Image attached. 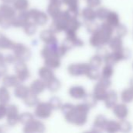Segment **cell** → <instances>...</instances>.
<instances>
[{
    "label": "cell",
    "instance_id": "5b68a950",
    "mask_svg": "<svg viewBox=\"0 0 133 133\" xmlns=\"http://www.w3.org/2000/svg\"><path fill=\"white\" fill-rule=\"evenodd\" d=\"M21 81L16 76V75H5L3 76L2 79V84L3 86L8 87H16L19 85Z\"/></svg>",
    "mask_w": 133,
    "mask_h": 133
},
{
    "label": "cell",
    "instance_id": "7c38bea8",
    "mask_svg": "<svg viewBox=\"0 0 133 133\" xmlns=\"http://www.w3.org/2000/svg\"><path fill=\"white\" fill-rule=\"evenodd\" d=\"M23 102L26 106L29 107H33L35 106L37 103H38V99L37 97V95L32 93H30L24 99H23Z\"/></svg>",
    "mask_w": 133,
    "mask_h": 133
},
{
    "label": "cell",
    "instance_id": "9c48e42d",
    "mask_svg": "<svg viewBox=\"0 0 133 133\" xmlns=\"http://www.w3.org/2000/svg\"><path fill=\"white\" fill-rule=\"evenodd\" d=\"M45 87V83L41 80L34 81L30 87V92L34 94H38L41 93Z\"/></svg>",
    "mask_w": 133,
    "mask_h": 133
},
{
    "label": "cell",
    "instance_id": "ba28073f",
    "mask_svg": "<svg viewBox=\"0 0 133 133\" xmlns=\"http://www.w3.org/2000/svg\"><path fill=\"white\" fill-rule=\"evenodd\" d=\"M30 88L26 87V86L23 85H18L17 87H15L14 90V95L16 96V97L17 98H20V99H24L29 94H30Z\"/></svg>",
    "mask_w": 133,
    "mask_h": 133
},
{
    "label": "cell",
    "instance_id": "7402d4cb",
    "mask_svg": "<svg viewBox=\"0 0 133 133\" xmlns=\"http://www.w3.org/2000/svg\"><path fill=\"white\" fill-rule=\"evenodd\" d=\"M0 62H5V56L0 52Z\"/></svg>",
    "mask_w": 133,
    "mask_h": 133
},
{
    "label": "cell",
    "instance_id": "cb8c5ba5",
    "mask_svg": "<svg viewBox=\"0 0 133 133\" xmlns=\"http://www.w3.org/2000/svg\"><path fill=\"white\" fill-rule=\"evenodd\" d=\"M2 19V16H1V14H0V22H1V20Z\"/></svg>",
    "mask_w": 133,
    "mask_h": 133
},
{
    "label": "cell",
    "instance_id": "2e32d148",
    "mask_svg": "<svg viewBox=\"0 0 133 133\" xmlns=\"http://www.w3.org/2000/svg\"><path fill=\"white\" fill-rule=\"evenodd\" d=\"M33 120H34L33 115L30 113H23L19 115V122H20L24 125H27Z\"/></svg>",
    "mask_w": 133,
    "mask_h": 133
},
{
    "label": "cell",
    "instance_id": "d4e9b609",
    "mask_svg": "<svg viewBox=\"0 0 133 133\" xmlns=\"http://www.w3.org/2000/svg\"><path fill=\"white\" fill-rule=\"evenodd\" d=\"M0 77H1V76H0Z\"/></svg>",
    "mask_w": 133,
    "mask_h": 133
},
{
    "label": "cell",
    "instance_id": "d6986e66",
    "mask_svg": "<svg viewBox=\"0 0 133 133\" xmlns=\"http://www.w3.org/2000/svg\"><path fill=\"white\" fill-rule=\"evenodd\" d=\"M0 26L2 28H9V26H12V19H4V18H2V19L0 22Z\"/></svg>",
    "mask_w": 133,
    "mask_h": 133
},
{
    "label": "cell",
    "instance_id": "603a6c76",
    "mask_svg": "<svg viewBox=\"0 0 133 133\" xmlns=\"http://www.w3.org/2000/svg\"><path fill=\"white\" fill-rule=\"evenodd\" d=\"M4 3H6V4H8V3H10V2H12L14 0H2Z\"/></svg>",
    "mask_w": 133,
    "mask_h": 133
},
{
    "label": "cell",
    "instance_id": "5bb4252c",
    "mask_svg": "<svg viewBox=\"0 0 133 133\" xmlns=\"http://www.w3.org/2000/svg\"><path fill=\"white\" fill-rule=\"evenodd\" d=\"M12 3L14 9L18 11L26 10L28 7V0H14Z\"/></svg>",
    "mask_w": 133,
    "mask_h": 133
},
{
    "label": "cell",
    "instance_id": "6da1fadb",
    "mask_svg": "<svg viewBox=\"0 0 133 133\" xmlns=\"http://www.w3.org/2000/svg\"><path fill=\"white\" fill-rule=\"evenodd\" d=\"M12 51L18 61L26 62L30 57V50L23 44L15 43Z\"/></svg>",
    "mask_w": 133,
    "mask_h": 133
},
{
    "label": "cell",
    "instance_id": "3957f363",
    "mask_svg": "<svg viewBox=\"0 0 133 133\" xmlns=\"http://www.w3.org/2000/svg\"><path fill=\"white\" fill-rule=\"evenodd\" d=\"M19 113H18V108L14 105L11 104L7 106V123L9 126H14L15 125L19 122Z\"/></svg>",
    "mask_w": 133,
    "mask_h": 133
},
{
    "label": "cell",
    "instance_id": "e0dca14e",
    "mask_svg": "<svg viewBox=\"0 0 133 133\" xmlns=\"http://www.w3.org/2000/svg\"><path fill=\"white\" fill-rule=\"evenodd\" d=\"M41 38L47 42V43H51V39H52V35L51 34L50 31L48 30H44L43 32H41Z\"/></svg>",
    "mask_w": 133,
    "mask_h": 133
},
{
    "label": "cell",
    "instance_id": "7a4b0ae2",
    "mask_svg": "<svg viewBox=\"0 0 133 133\" xmlns=\"http://www.w3.org/2000/svg\"><path fill=\"white\" fill-rule=\"evenodd\" d=\"M14 65H14L15 72H16V76L19 78V79L21 82L26 80L30 76V73H29L28 69L25 64V62L17 61Z\"/></svg>",
    "mask_w": 133,
    "mask_h": 133
},
{
    "label": "cell",
    "instance_id": "52a82bcc",
    "mask_svg": "<svg viewBox=\"0 0 133 133\" xmlns=\"http://www.w3.org/2000/svg\"><path fill=\"white\" fill-rule=\"evenodd\" d=\"M44 131V125L42 123L37 121H31L30 123L25 125L23 129L24 132H42Z\"/></svg>",
    "mask_w": 133,
    "mask_h": 133
},
{
    "label": "cell",
    "instance_id": "277c9868",
    "mask_svg": "<svg viewBox=\"0 0 133 133\" xmlns=\"http://www.w3.org/2000/svg\"><path fill=\"white\" fill-rule=\"evenodd\" d=\"M51 114V105L48 104H39L37 106V108L35 110V115L38 118H48Z\"/></svg>",
    "mask_w": 133,
    "mask_h": 133
},
{
    "label": "cell",
    "instance_id": "8fae6325",
    "mask_svg": "<svg viewBox=\"0 0 133 133\" xmlns=\"http://www.w3.org/2000/svg\"><path fill=\"white\" fill-rule=\"evenodd\" d=\"M10 100V95L7 87L2 86L0 87V104H6Z\"/></svg>",
    "mask_w": 133,
    "mask_h": 133
},
{
    "label": "cell",
    "instance_id": "ac0fdd59",
    "mask_svg": "<svg viewBox=\"0 0 133 133\" xmlns=\"http://www.w3.org/2000/svg\"><path fill=\"white\" fill-rule=\"evenodd\" d=\"M17 58L15 55H7L5 56V62L6 64H15L17 62Z\"/></svg>",
    "mask_w": 133,
    "mask_h": 133
},
{
    "label": "cell",
    "instance_id": "8992f818",
    "mask_svg": "<svg viewBox=\"0 0 133 133\" xmlns=\"http://www.w3.org/2000/svg\"><path fill=\"white\" fill-rule=\"evenodd\" d=\"M0 14L4 19H12L16 16V9L4 3L0 5Z\"/></svg>",
    "mask_w": 133,
    "mask_h": 133
},
{
    "label": "cell",
    "instance_id": "ffe728a7",
    "mask_svg": "<svg viewBox=\"0 0 133 133\" xmlns=\"http://www.w3.org/2000/svg\"><path fill=\"white\" fill-rule=\"evenodd\" d=\"M7 115V107L5 104H0V120L6 117Z\"/></svg>",
    "mask_w": 133,
    "mask_h": 133
},
{
    "label": "cell",
    "instance_id": "44dd1931",
    "mask_svg": "<svg viewBox=\"0 0 133 133\" xmlns=\"http://www.w3.org/2000/svg\"><path fill=\"white\" fill-rule=\"evenodd\" d=\"M5 62H0V76H4L7 72V66Z\"/></svg>",
    "mask_w": 133,
    "mask_h": 133
},
{
    "label": "cell",
    "instance_id": "30bf717a",
    "mask_svg": "<svg viewBox=\"0 0 133 133\" xmlns=\"http://www.w3.org/2000/svg\"><path fill=\"white\" fill-rule=\"evenodd\" d=\"M15 43L6 37L4 34L0 33V48L2 49H12L13 48Z\"/></svg>",
    "mask_w": 133,
    "mask_h": 133
},
{
    "label": "cell",
    "instance_id": "9a60e30c",
    "mask_svg": "<svg viewBox=\"0 0 133 133\" xmlns=\"http://www.w3.org/2000/svg\"><path fill=\"white\" fill-rule=\"evenodd\" d=\"M24 31L27 35H32L36 31V23L34 21L29 20L23 26Z\"/></svg>",
    "mask_w": 133,
    "mask_h": 133
},
{
    "label": "cell",
    "instance_id": "4fadbf2b",
    "mask_svg": "<svg viewBox=\"0 0 133 133\" xmlns=\"http://www.w3.org/2000/svg\"><path fill=\"white\" fill-rule=\"evenodd\" d=\"M39 76L45 82H48L51 79H52V76H53L51 70H49L46 67H43L39 70Z\"/></svg>",
    "mask_w": 133,
    "mask_h": 133
}]
</instances>
